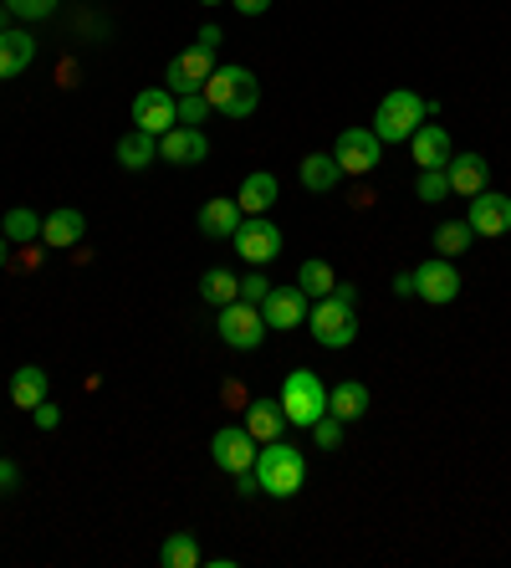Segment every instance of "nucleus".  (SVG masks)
Returning <instances> with one entry per match:
<instances>
[{
  "mask_svg": "<svg viewBox=\"0 0 511 568\" xmlns=\"http://www.w3.org/2000/svg\"><path fill=\"white\" fill-rule=\"evenodd\" d=\"M368 385L364 379H343V385H333L327 389V415H337L343 425H353V420H364L368 415Z\"/></svg>",
  "mask_w": 511,
  "mask_h": 568,
  "instance_id": "obj_20",
  "label": "nucleus"
},
{
  "mask_svg": "<svg viewBox=\"0 0 511 568\" xmlns=\"http://www.w3.org/2000/svg\"><path fill=\"white\" fill-rule=\"evenodd\" d=\"M409 149H414V165L420 169H445L451 165V154H455V144H451V134H445L440 123H420L414 138H409Z\"/></svg>",
  "mask_w": 511,
  "mask_h": 568,
  "instance_id": "obj_17",
  "label": "nucleus"
},
{
  "mask_svg": "<svg viewBox=\"0 0 511 568\" xmlns=\"http://www.w3.org/2000/svg\"><path fill=\"white\" fill-rule=\"evenodd\" d=\"M82 231H88V215L73 205L52 210V215H42V241L52 246V252H62V246H77L82 241Z\"/></svg>",
  "mask_w": 511,
  "mask_h": 568,
  "instance_id": "obj_19",
  "label": "nucleus"
},
{
  "mask_svg": "<svg viewBox=\"0 0 511 568\" xmlns=\"http://www.w3.org/2000/svg\"><path fill=\"white\" fill-rule=\"evenodd\" d=\"M379 154H384V144H379V134L374 129H343L337 134V149H333V159H337V169L343 175H374L379 169Z\"/></svg>",
  "mask_w": 511,
  "mask_h": 568,
  "instance_id": "obj_8",
  "label": "nucleus"
},
{
  "mask_svg": "<svg viewBox=\"0 0 511 568\" xmlns=\"http://www.w3.org/2000/svg\"><path fill=\"white\" fill-rule=\"evenodd\" d=\"M195 42H200L204 52H220V42H225V31H220V26H200V36H195Z\"/></svg>",
  "mask_w": 511,
  "mask_h": 568,
  "instance_id": "obj_40",
  "label": "nucleus"
},
{
  "mask_svg": "<svg viewBox=\"0 0 511 568\" xmlns=\"http://www.w3.org/2000/svg\"><path fill=\"white\" fill-rule=\"evenodd\" d=\"M15 487H21V466L0 456V492H15Z\"/></svg>",
  "mask_w": 511,
  "mask_h": 568,
  "instance_id": "obj_38",
  "label": "nucleus"
},
{
  "mask_svg": "<svg viewBox=\"0 0 511 568\" xmlns=\"http://www.w3.org/2000/svg\"><path fill=\"white\" fill-rule=\"evenodd\" d=\"M414 298L430 302V308H445V302L460 298V271H455L451 256H430L414 271Z\"/></svg>",
  "mask_w": 511,
  "mask_h": 568,
  "instance_id": "obj_9",
  "label": "nucleus"
},
{
  "mask_svg": "<svg viewBox=\"0 0 511 568\" xmlns=\"http://www.w3.org/2000/svg\"><path fill=\"white\" fill-rule=\"evenodd\" d=\"M307 313H312V298H307L302 287H271L262 302V318H266V328H302Z\"/></svg>",
  "mask_w": 511,
  "mask_h": 568,
  "instance_id": "obj_14",
  "label": "nucleus"
},
{
  "mask_svg": "<svg viewBox=\"0 0 511 568\" xmlns=\"http://www.w3.org/2000/svg\"><path fill=\"white\" fill-rule=\"evenodd\" d=\"M414 194H420L424 205H440V200L451 194V180H445V169H420V175H414Z\"/></svg>",
  "mask_w": 511,
  "mask_h": 568,
  "instance_id": "obj_32",
  "label": "nucleus"
},
{
  "mask_svg": "<svg viewBox=\"0 0 511 568\" xmlns=\"http://www.w3.org/2000/svg\"><path fill=\"white\" fill-rule=\"evenodd\" d=\"M297 180H302V190L327 194V190H337V185H343V169H337L333 154H307L302 165H297Z\"/></svg>",
  "mask_w": 511,
  "mask_h": 568,
  "instance_id": "obj_25",
  "label": "nucleus"
},
{
  "mask_svg": "<svg viewBox=\"0 0 511 568\" xmlns=\"http://www.w3.org/2000/svg\"><path fill=\"white\" fill-rule=\"evenodd\" d=\"M0 497H5V492H0Z\"/></svg>",
  "mask_w": 511,
  "mask_h": 568,
  "instance_id": "obj_46",
  "label": "nucleus"
},
{
  "mask_svg": "<svg viewBox=\"0 0 511 568\" xmlns=\"http://www.w3.org/2000/svg\"><path fill=\"white\" fill-rule=\"evenodd\" d=\"M277 194H281L277 175L256 169V175H246V180H241V194H235V205L246 210V215H266V210L277 205Z\"/></svg>",
  "mask_w": 511,
  "mask_h": 568,
  "instance_id": "obj_24",
  "label": "nucleus"
},
{
  "mask_svg": "<svg viewBox=\"0 0 511 568\" xmlns=\"http://www.w3.org/2000/svg\"><path fill=\"white\" fill-rule=\"evenodd\" d=\"M11 261V241H5V231H0V267Z\"/></svg>",
  "mask_w": 511,
  "mask_h": 568,
  "instance_id": "obj_44",
  "label": "nucleus"
},
{
  "mask_svg": "<svg viewBox=\"0 0 511 568\" xmlns=\"http://www.w3.org/2000/svg\"><path fill=\"white\" fill-rule=\"evenodd\" d=\"M11 15H21V21H46V15L57 11V0H0Z\"/></svg>",
  "mask_w": 511,
  "mask_h": 568,
  "instance_id": "obj_34",
  "label": "nucleus"
},
{
  "mask_svg": "<svg viewBox=\"0 0 511 568\" xmlns=\"http://www.w3.org/2000/svg\"><path fill=\"white\" fill-rule=\"evenodd\" d=\"M0 231H5L11 246H31V241H42V215L31 205H15V210H5V225H0Z\"/></svg>",
  "mask_w": 511,
  "mask_h": 568,
  "instance_id": "obj_27",
  "label": "nucleus"
},
{
  "mask_svg": "<svg viewBox=\"0 0 511 568\" xmlns=\"http://www.w3.org/2000/svg\"><path fill=\"white\" fill-rule=\"evenodd\" d=\"M466 221H470L476 236H507V231H511V194H497V190L470 194Z\"/></svg>",
  "mask_w": 511,
  "mask_h": 568,
  "instance_id": "obj_15",
  "label": "nucleus"
},
{
  "mask_svg": "<svg viewBox=\"0 0 511 568\" xmlns=\"http://www.w3.org/2000/svg\"><path fill=\"white\" fill-rule=\"evenodd\" d=\"M281 410H287V425L297 431H312L322 415H327V385H322L312 369H292V375L281 379Z\"/></svg>",
  "mask_w": 511,
  "mask_h": 568,
  "instance_id": "obj_4",
  "label": "nucleus"
},
{
  "mask_svg": "<svg viewBox=\"0 0 511 568\" xmlns=\"http://www.w3.org/2000/svg\"><path fill=\"white\" fill-rule=\"evenodd\" d=\"M215 328H220V344H225V348H241V354L262 348L266 333H271V328H266V318H262V308H256V302H241V298H235L231 308H220Z\"/></svg>",
  "mask_w": 511,
  "mask_h": 568,
  "instance_id": "obj_5",
  "label": "nucleus"
},
{
  "mask_svg": "<svg viewBox=\"0 0 511 568\" xmlns=\"http://www.w3.org/2000/svg\"><path fill=\"white\" fill-rule=\"evenodd\" d=\"M312 441H318L322 450H337V446H343V420H337V415H322L318 425H312Z\"/></svg>",
  "mask_w": 511,
  "mask_h": 568,
  "instance_id": "obj_35",
  "label": "nucleus"
},
{
  "mask_svg": "<svg viewBox=\"0 0 511 568\" xmlns=\"http://www.w3.org/2000/svg\"><path fill=\"white\" fill-rule=\"evenodd\" d=\"M200 298L210 302V308H231L235 298H241V277H231V271H204L200 277Z\"/></svg>",
  "mask_w": 511,
  "mask_h": 568,
  "instance_id": "obj_30",
  "label": "nucleus"
},
{
  "mask_svg": "<svg viewBox=\"0 0 511 568\" xmlns=\"http://www.w3.org/2000/svg\"><path fill=\"white\" fill-rule=\"evenodd\" d=\"M395 292H399V298H414V271H399V277H395Z\"/></svg>",
  "mask_w": 511,
  "mask_h": 568,
  "instance_id": "obj_42",
  "label": "nucleus"
},
{
  "mask_svg": "<svg viewBox=\"0 0 511 568\" xmlns=\"http://www.w3.org/2000/svg\"><path fill=\"white\" fill-rule=\"evenodd\" d=\"M297 287H302L307 298H333L337 271L327 267V261H318V256H312V261H302V267H297Z\"/></svg>",
  "mask_w": 511,
  "mask_h": 568,
  "instance_id": "obj_29",
  "label": "nucleus"
},
{
  "mask_svg": "<svg viewBox=\"0 0 511 568\" xmlns=\"http://www.w3.org/2000/svg\"><path fill=\"white\" fill-rule=\"evenodd\" d=\"M307 323H312V338H318L322 348H348L353 338H358V313H353V302H343V298H318V308L307 313Z\"/></svg>",
  "mask_w": 511,
  "mask_h": 568,
  "instance_id": "obj_6",
  "label": "nucleus"
},
{
  "mask_svg": "<svg viewBox=\"0 0 511 568\" xmlns=\"http://www.w3.org/2000/svg\"><path fill=\"white\" fill-rule=\"evenodd\" d=\"M210 113H215V108H210V98H204V92H185V98H175V119L179 123H195V129H200Z\"/></svg>",
  "mask_w": 511,
  "mask_h": 568,
  "instance_id": "obj_33",
  "label": "nucleus"
},
{
  "mask_svg": "<svg viewBox=\"0 0 511 568\" xmlns=\"http://www.w3.org/2000/svg\"><path fill=\"white\" fill-rule=\"evenodd\" d=\"M36 62V36L31 31H0V82L21 77Z\"/></svg>",
  "mask_w": 511,
  "mask_h": 568,
  "instance_id": "obj_23",
  "label": "nucleus"
},
{
  "mask_svg": "<svg viewBox=\"0 0 511 568\" xmlns=\"http://www.w3.org/2000/svg\"><path fill=\"white\" fill-rule=\"evenodd\" d=\"M31 420H36V431H57V425H62V410H57L52 400H42L36 410H31Z\"/></svg>",
  "mask_w": 511,
  "mask_h": 568,
  "instance_id": "obj_37",
  "label": "nucleus"
},
{
  "mask_svg": "<svg viewBox=\"0 0 511 568\" xmlns=\"http://www.w3.org/2000/svg\"><path fill=\"white\" fill-rule=\"evenodd\" d=\"M210 456H215L220 471H251L256 466V435L246 431V425H220L215 435H210Z\"/></svg>",
  "mask_w": 511,
  "mask_h": 568,
  "instance_id": "obj_11",
  "label": "nucleus"
},
{
  "mask_svg": "<svg viewBox=\"0 0 511 568\" xmlns=\"http://www.w3.org/2000/svg\"><path fill=\"white\" fill-rule=\"evenodd\" d=\"M231 5L241 15H266V11H271V0H231Z\"/></svg>",
  "mask_w": 511,
  "mask_h": 568,
  "instance_id": "obj_41",
  "label": "nucleus"
},
{
  "mask_svg": "<svg viewBox=\"0 0 511 568\" xmlns=\"http://www.w3.org/2000/svg\"><path fill=\"white\" fill-rule=\"evenodd\" d=\"M210 73H215V52H204V46L195 42V46H185V52L169 62L164 82H169V92H175V98H185V92H204Z\"/></svg>",
  "mask_w": 511,
  "mask_h": 568,
  "instance_id": "obj_10",
  "label": "nucleus"
},
{
  "mask_svg": "<svg viewBox=\"0 0 511 568\" xmlns=\"http://www.w3.org/2000/svg\"><path fill=\"white\" fill-rule=\"evenodd\" d=\"M246 221V210L235 205V200H225V194H215V200H204L200 215H195V225H200V236L210 241H231L235 225Z\"/></svg>",
  "mask_w": 511,
  "mask_h": 568,
  "instance_id": "obj_16",
  "label": "nucleus"
},
{
  "mask_svg": "<svg viewBox=\"0 0 511 568\" xmlns=\"http://www.w3.org/2000/svg\"><path fill=\"white\" fill-rule=\"evenodd\" d=\"M204 98H210V108L225 113V119H251L256 103H262V82H256L251 67H235L231 62V67H215V73H210Z\"/></svg>",
  "mask_w": 511,
  "mask_h": 568,
  "instance_id": "obj_1",
  "label": "nucleus"
},
{
  "mask_svg": "<svg viewBox=\"0 0 511 568\" xmlns=\"http://www.w3.org/2000/svg\"><path fill=\"white\" fill-rule=\"evenodd\" d=\"M159 564L164 568H200V543H195V533H169L159 548Z\"/></svg>",
  "mask_w": 511,
  "mask_h": 568,
  "instance_id": "obj_31",
  "label": "nucleus"
},
{
  "mask_svg": "<svg viewBox=\"0 0 511 568\" xmlns=\"http://www.w3.org/2000/svg\"><path fill=\"white\" fill-rule=\"evenodd\" d=\"M256 481H262L266 497H297L307 481L302 450L287 446V441H266V446L256 450Z\"/></svg>",
  "mask_w": 511,
  "mask_h": 568,
  "instance_id": "obj_3",
  "label": "nucleus"
},
{
  "mask_svg": "<svg viewBox=\"0 0 511 568\" xmlns=\"http://www.w3.org/2000/svg\"><path fill=\"white\" fill-rule=\"evenodd\" d=\"M200 5H225V0H200Z\"/></svg>",
  "mask_w": 511,
  "mask_h": 568,
  "instance_id": "obj_45",
  "label": "nucleus"
},
{
  "mask_svg": "<svg viewBox=\"0 0 511 568\" xmlns=\"http://www.w3.org/2000/svg\"><path fill=\"white\" fill-rule=\"evenodd\" d=\"M175 92L169 88H144L138 98H133V129H144V134L164 138L169 129H175Z\"/></svg>",
  "mask_w": 511,
  "mask_h": 568,
  "instance_id": "obj_13",
  "label": "nucleus"
},
{
  "mask_svg": "<svg viewBox=\"0 0 511 568\" xmlns=\"http://www.w3.org/2000/svg\"><path fill=\"white\" fill-rule=\"evenodd\" d=\"M235 252H241V261L246 267H266V261H277L281 256V231L266 215H246V221L235 225Z\"/></svg>",
  "mask_w": 511,
  "mask_h": 568,
  "instance_id": "obj_7",
  "label": "nucleus"
},
{
  "mask_svg": "<svg viewBox=\"0 0 511 568\" xmlns=\"http://www.w3.org/2000/svg\"><path fill=\"white\" fill-rule=\"evenodd\" d=\"M266 292H271V282L262 277V267H251L246 277H241V302H256V308H262Z\"/></svg>",
  "mask_w": 511,
  "mask_h": 568,
  "instance_id": "obj_36",
  "label": "nucleus"
},
{
  "mask_svg": "<svg viewBox=\"0 0 511 568\" xmlns=\"http://www.w3.org/2000/svg\"><path fill=\"white\" fill-rule=\"evenodd\" d=\"M235 492H241V497H256V492H262V481H256V466H251V471H235Z\"/></svg>",
  "mask_w": 511,
  "mask_h": 568,
  "instance_id": "obj_39",
  "label": "nucleus"
},
{
  "mask_svg": "<svg viewBox=\"0 0 511 568\" xmlns=\"http://www.w3.org/2000/svg\"><path fill=\"white\" fill-rule=\"evenodd\" d=\"M445 180H451V194H481L491 185V165H486L481 154H451V165H445Z\"/></svg>",
  "mask_w": 511,
  "mask_h": 568,
  "instance_id": "obj_18",
  "label": "nucleus"
},
{
  "mask_svg": "<svg viewBox=\"0 0 511 568\" xmlns=\"http://www.w3.org/2000/svg\"><path fill=\"white\" fill-rule=\"evenodd\" d=\"M333 298H343V302H358V287H353V282H337V287H333Z\"/></svg>",
  "mask_w": 511,
  "mask_h": 568,
  "instance_id": "obj_43",
  "label": "nucleus"
},
{
  "mask_svg": "<svg viewBox=\"0 0 511 568\" xmlns=\"http://www.w3.org/2000/svg\"><path fill=\"white\" fill-rule=\"evenodd\" d=\"M42 400H52V379H46L42 364H21L11 375V404L15 410H36Z\"/></svg>",
  "mask_w": 511,
  "mask_h": 568,
  "instance_id": "obj_21",
  "label": "nucleus"
},
{
  "mask_svg": "<svg viewBox=\"0 0 511 568\" xmlns=\"http://www.w3.org/2000/svg\"><path fill=\"white\" fill-rule=\"evenodd\" d=\"M424 119H430V103H424L420 92L389 88L379 98V113H374V134H379V144H409Z\"/></svg>",
  "mask_w": 511,
  "mask_h": 568,
  "instance_id": "obj_2",
  "label": "nucleus"
},
{
  "mask_svg": "<svg viewBox=\"0 0 511 568\" xmlns=\"http://www.w3.org/2000/svg\"><path fill=\"white\" fill-rule=\"evenodd\" d=\"M246 431L256 435V446H266V441H281V431H287V410H281V400H256L246 404Z\"/></svg>",
  "mask_w": 511,
  "mask_h": 568,
  "instance_id": "obj_22",
  "label": "nucleus"
},
{
  "mask_svg": "<svg viewBox=\"0 0 511 568\" xmlns=\"http://www.w3.org/2000/svg\"><path fill=\"white\" fill-rule=\"evenodd\" d=\"M470 241H476V231H470V221H440L435 225V256H466Z\"/></svg>",
  "mask_w": 511,
  "mask_h": 568,
  "instance_id": "obj_28",
  "label": "nucleus"
},
{
  "mask_svg": "<svg viewBox=\"0 0 511 568\" xmlns=\"http://www.w3.org/2000/svg\"><path fill=\"white\" fill-rule=\"evenodd\" d=\"M154 159H159V138H154V134H144V129H129V134L118 138V165H123V169H133V175H138V169H148Z\"/></svg>",
  "mask_w": 511,
  "mask_h": 568,
  "instance_id": "obj_26",
  "label": "nucleus"
},
{
  "mask_svg": "<svg viewBox=\"0 0 511 568\" xmlns=\"http://www.w3.org/2000/svg\"><path fill=\"white\" fill-rule=\"evenodd\" d=\"M159 159L164 165H179V169L204 165V159H210V138H204V129H195V123H175V129L159 138Z\"/></svg>",
  "mask_w": 511,
  "mask_h": 568,
  "instance_id": "obj_12",
  "label": "nucleus"
}]
</instances>
